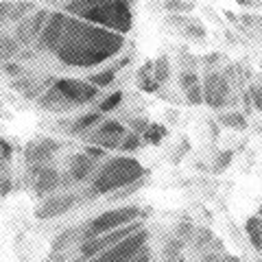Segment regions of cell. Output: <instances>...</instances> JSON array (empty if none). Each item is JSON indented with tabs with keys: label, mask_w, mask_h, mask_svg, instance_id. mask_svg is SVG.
Returning <instances> with one entry per match:
<instances>
[{
	"label": "cell",
	"mask_w": 262,
	"mask_h": 262,
	"mask_svg": "<svg viewBox=\"0 0 262 262\" xmlns=\"http://www.w3.org/2000/svg\"><path fill=\"white\" fill-rule=\"evenodd\" d=\"M85 153H88V155H90V158H92L94 162H98V160H103V158H105V153H107V151L101 149V146L88 144V146H85Z\"/></svg>",
	"instance_id": "cell-30"
},
{
	"label": "cell",
	"mask_w": 262,
	"mask_h": 262,
	"mask_svg": "<svg viewBox=\"0 0 262 262\" xmlns=\"http://www.w3.org/2000/svg\"><path fill=\"white\" fill-rule=\"evenodd\" d=\"M3 168H5V158L0 155V170H3Z\"/></svg>",
	"instance_id": "cell-36"
},
{
	"label": "cell",
	"mask_w": 262,
	"mask_h": 262,
	"mask_svg": "<svg viewBox=\"0 0 262 262\" xmlns=\"http://www.w3.org/2000/svg\"><path fill=\"white\" fill-rule=\"evenodd\" d=\"M53 88L59 92L66 101L70 105H88V103H94L98 96H101V90L96 85L88 83V81H77V79H68V77H61V79H55Z\"/></svg>",
	"instance_id": "cell-7"
},
{
	"label": "cell",
	"mask_w": 262,
	"mask_h": 262,
	"mask_svg": "<svg viewBox=\"0 0 262 262\" xmlns=\"http://www.w3.org/2000/svg\"><path fill=\"white\" fill-rule=\"evenodd\" d=\"M149 229L142 227L140 232H136V234H131L129 238L125 241H120L118 245H114L112 249L107 251H103L101 256H96L92 258L90 262H129L131 258H136L138 253H140L146 245H149Z\"/></svg>",
	"instance_id": "cell-6"
},
{
	"label": "cell",
	"mask_w": 262,
	"mask_h": 262,
	"mask_svg": "<svg viewBox=\"0 0 262 262\" xmlns=\"http://www.w3.org/2000/svg\"><path fill=\"white\" fill-rule=\"evenodd\" d=\"M63 11L120 35H127L134 27V9L129 0H68Z\"/></svg>",
	"instance_id": "cell-2"
},
{
	"label": "cell",
	"mask_w": 262,
	"mask_h": 262,
	"mask_svg": "<svg viewBox=\"0 0 262 262\" xmlns=\"http://www.w3.org/2000/svg\"><path fill=\"white\" fill-rule=\"evenodd\" d=\"M0 155H3L5 160H9L11 155H13V149H11V144L7 142V140H0Z\"/></svg>",
	"instance_id": "cell-33"
},
{
	"label": "cell",
	"mask_w": 262,
	"mask_h": 262,
	"mask_svg": "<svg viewBox=\"0 0 262 262\" xmlns=\"http://www.w3.org/2000/svg\"><path fill=\"white\" fill-rule=\"evenodd\" d=\"M203 103L212 110H223L229 103V79L223 72H208L203 79Z\"/></svg>",
	"instance_id": "cell-8"
},
{
	"label": "cell",
	"mask_w": 262,
	"mask_h": 262,
	"mask_svg": "<svg viewBox=\"0 0 262 262\" xmlns=\"http://www.w3.org/2000/svg\"><path fill=\"white\" fill-rule=\"evenodd\" d=\"M129 262H155V260H153V251H151V247L146 245V247H144L140 253H138L136 258H131Z\"/></svg>",
	"instance_id": "cell-31"
},
{
	"label": "cell",
	"mask_w": 262,
	"mask_h": 262,
	"mask_svg": "<svg viewBox=\"0 0 262 262\" xmlns=\"http://www.w3.org/2000/svg\"><path fill=\"white\" fill-rule=\"evenodd\" d=\"M184 94H186V101L190 105H201L203 103V88H201V83L190 88V90H186Z\"/></svg>",
	"instance_id": "cell-28"
},
{
	"label": "cell",
	"mask_w": 262,
	"mask_h": 262,
	"mask_svg": "<svg viewBox=\"0 0 262 262\" xmlns=\"http://www.w3.org/2000/svg\"><path fill=\"white\" fill-rule=\"evenodd\" d=\"M144 177H146V170L142 168L140 162L129 158V155H118V158L107 160L94 173L92 184H90V192L94 196L114 194V192L122 190V188L140 182Z\"/></svg>",
	"instance_id": "cell-3"
},
{
	"label": "cell",
	"mask_w": 262,
	"mask_h": 262,
	"mask_svg": "<svg viewBox=\"0 0 262 262\" xmlns=\"http://www.w3.org/2000/svg\"><path fill=\"white\" fill-rule=\"evenodd\" d=\"M129 125H131V131H134V134H140V136H144V131L149 129L151 122L146 120V118H134V120L129 122Z\"/></svg>",
	"instance_id": "cell-29"
},
{
	"label": "cell",
	"mask_w": 262,
	"mask_h": 262,
	"mask_svg": "<svg viewBox=\"0 0 262 262\" xmlns=\"http://www.w3.org/2000/svg\"><path fill=\"white\" fill-rule=\"evenodd\" d=\"M116 68H107V70H101V72H96V75H90L88 77V83H92L96 85L98 90L101 88H107L114 83V79H116Z\"/></svg>",
	"instance_id": "cell-21"
},
{
	"label": "cell",
	"mask_w": 262,
	"mask_h": 262,
	"mask_svg": "<svg viewBox=\"0 0 262 262\" xmlns=\"http://www.w3.org/2000/svg\"><path fill=\"white\" fill-rule=\"evenodd\" d=\"M219 122L225 125L229 129H245L247 127V118L245 114L241 112H225V114H219Z\"/></svg>",
	"instance_id": "cell-20"
},
{
	"label": "cell",
	"mask_w": 262,
	"mask_h": 262,
	"mask_svg": "<svg viewBox=\"0 0 262 262\" xmlns=\"http://www.w3.org/2000/svg\"><path fill=\"white\" fill-rule=\"evenodd\" d=\"M103 122V114L94 110V112H90V114H83V116H79L72 120V125H70V134L72 136H81V138H85L90 131L96 129V125H101Z\"/></svg>",
	"instance_id": "cell-16"
},
{
	"label": "cell",
	"mask_w": 262,
	"mask_h": 262,
	"mask_svg": "<svg viewBox=\"0 0 262 262\" xmlns=\"http://www.w3.org/2000/svg\"><path fill=\"white\" fill-rule=\"evenodd\" d=\"M245 232H247V238L251 243V247L256 251H262V219L258 214L247 219V223H245Z\"/></svg>",
	"instance_id": "cell-17"
},
{
	"label": "cell",
	"mask_w": 262,
	"mask_h": 262,
	"mask_svg": "<svg viewBox=\"0 0 262 262\" xmlns=\"http://www.w3.org/2000/svg\"><path fill=\"white\" fill-rule=\"evenodd\" d=\"M70 177L75 182H85V179L94 177L96 173V162L90 158L88 153H77L70 158Z\"/></svg>",
	"instance_id": "cell-15"
},
{
	"label": "cell",
	"mask_w": 262,
	"mask_h": 262,
	"mask_svg": "<svg viewBox=\"0 0 262 262\" xmlns=\"http://www.w3.org/2000/svg\"><path fill=\"white\" fill-rule=\"evenodd\" d=\"M66 3H68V0H66Z\"/></svg>",
	"instance_id": "cell-38"
},
{
	"label": "cell",
	"mask_w": 262,
	"mask_h": 262,
	"mask_svg": "<svg viewBox=\"0 0 262 262\" xmlns=\"http://www.w3.org/2000/svg\"><path fill=\"white\" fill-rule=\"evenodd\" d=\"M125 136H127V129L118 120H103L96 129H92L85 136V140L88 144H94V146H101V149L110 151V149H118Z\"/></svg>",
	"instance_id": "cell-9"
},
{
	"label": "cell",
	"mask_w": 262,
	"mask_h": 262,
	"mask_svg": "<svg viewBox=\"0 0 262 262\" xmlns=\"http://www.w3.org/2000/svg\"><path fill=\"white\" fill-rule=\"evenodd\" d=\"M221 262H241V260L234 258V256H223V258H221Z\"/></svg>",
	"instance_id": "cell-35"
},
{
	"label": "cell",
	"mask_w": 262,
	"mask_h": 262,
	"mask_svg": "<svg viewBox=\"0 0 262 262\" xmlns=\"http://www.w3.org/2000/svg\"><path fill=\"white\" fill-rule=\"evenodd\" d=\"M81 199L77 194H55V196H48L44 199L39 206L35 208V216L39 221H46V219H57L66 214L68 210H72L77 206Z\"/></svg>",
	"instance_id": "cell-11"
},
{
	"label": "cell",
	"mask_w": 262,
	"mask_h": 262,
	"mask_svg": "<svg viewBox=\"0 0 262 262\" xmlns=\"http://www.w3.org/2000/svg\"><path fill=\"white\" fill-rule=\"evenodd\" d=\"M122 46H125V35L66 13L59 42L53 55L70 68H94L116 57Z\"/></svg>",
	"instance_id": "cell-1"
},
{
	"label": "cell",
	"mask_w": 262,
	"mask_h": 262,
	"mask_svg": "<svg viewBox=\"0 0 262 262\" xmlns=\"http://www.w3.org/2000/svg\"><path fill=\"white\" fill-rule=\"evenodd\" d=\"M236 3H238L241 7H251L253 3H256V0H236Z\"/></svg>",
	"instance_id": "cell-34"
},
{
	"label": "cell",
	"mask_w": 262,
	"mask_h": 262,
	"mask_svg": "<svg viewBox=\"0 0 262 262\" xmlns=\"http://www.w3.org/2000/svg\"><path fill=\"white\" fill-rule=\"evenodd\" d=\"M140 219H142L140 206H125V208L107 210V212H103V214H98L96 219H92L88 225L81 227V243L96 238V236H103V234H110L114 229L125 227V225L134 223V221H140Z\"/></svg>",
	"instance_id": "cell-4"
},
{
	"label": "cell",
	"mask_w": 262,
	"mask_h": 262,
	"mask_svg": "<svg viewBox=\"0 0 262 262\" xmlns=\"http://www.w3.org/2000/svg\"><path fill=\"white\" fill-rule=\"evenodd\" d=\"M247 94H249V98H251V105H253V107L262 112V83H251Z\"/></svg>",
	"instance_id": "cell-27"
},
{
	"label": "cell",
	"mask_w": 262,
	"mask_h": 262,
	"mask_svg": "<svg viewBox=\"0 0 262 262\" xmlns=\"http://www.w3.org/2000/svg\"><path fill=\"white\" fill-rule=\"evenodd\" d=\"M48 15H51V13H48L46 9H37V11H33L31 15H27V18H22L13 27L15 42H18L20 46L35 44L37 37H39V33H42V29H44L46 20H48Z\"/></svg>",
	"instance_id": "cell-10"
},
{
	"label": "cell",
	"mask_w": 262,
	"mask_h": 262,
	"mask_svg": "<svg viewBox=\"0 0 262 262\" xmlns=\"http://www.w3.org/2000/svg\"><path fill=\"white\" fill-rule=\"evenodd\" d=\"M153 77H155V81H158L160 85L166 83V81L170 79V61H168L166 55H162V57H158V59L153 61Z\"/></svg>",
	"instance_id": "cell-19"
},
{
	"label": "cell",
	"mask_w": 262,
	"mask_h": 262,
	"mask_svg": "<svg viewBox=\"0 0 262 262\" xmlns=\"http://www.w3.org/2000/svg\"><path fill=\"white\" fill-rule=\"evenodd\" d=\"M120 103H122V92H120V90H116V92H112V94H107L105 98H101L98 105H96V110L101 112V114H107L112 110H116Z\"/></svg>",
	"instance_id": "cell-23"
},
{
	"label": "cell",
	"mask_w": 262,
	"mask_h": 262,
	"mask_svg": "<svg viewBox=\"0 0 262 262\" xmlns=\"http://www.w3.org/2000/svg\"><path fill=\"white\" fill-rule=\"evenodd\" d=\"M170 262H186V260H184V256H182V258H177V260H170Z\"/></svg>",
	"instance_id": "cell-37"
},
{
	"label": "cell",
	"mask_w": 262,
	"mask_h": 262,
	"mask_svg": "<svg viewBox=\"0 0 262 262\" xmlns=\"http://www.w3.org/2000/svg\"><path fill=\"white\" fill-rule=\"evenodd\" d=\"M232 158H234V151H221V153L216 155L212 170H214V173H223V170L229 166V164H232Z\"/></svg>",
	"instance_id": "cell-26"
},
{
	"label": "cell",
	"mask_w": 262,
	"mask_h": 262,
	"mask_svg": "<svg viewBox=\"0 0 262 262\" xmlns=\"http://www.w3.org/2000/svg\"><path fill=\"white\" fill-rule=\"evenodd\" d=\"M177 83H179V88L184 90H190V88H194V85H199L201 83V79H199V75H196L194 70H184L182 75H179V79H177Z\"/></svg>",
	"instance_id": "cell-25"
},
{
	"label": "cell",
	"mask_w": 262,
	"mask_h": 262,
	"mask_svg": "<svg viewBox=\"0 0 262 262\" xmlns=\"http://www.w3.org/2000/svg\"><path fill=\"white\" fill-rule=\"evenodd\" d=\"M142 146V136L140 134H134V131H127V136L122 138V142H120V146H118V151L120 153H134V151H138Z\"/></svg>",
	"instance_id": "cell-22"
},
{
	"label": "cell",
	"mask_w": 262,
	"mask_h": 262,
	"mask_svg": "<svg viewBox=\"0 0 262 262\" xmlns=\"http://www.w3.org/2000/svg\"><path fill=\"white\" fill-rule=\"evenodd\" d=\"M59 149V144L55 140H48V138H42V140L31 142L27 149H24V158H27L33 166H42L48 160L55 155V151Z\"/></svg>",
	"instance_id": "cell-13"
},
{
	"label": "cell",
	"mask_w": 262,
	"mask_h": 262,
	"mask_svg": "<svg viewBox=\"0 0 262 262\" xmlns=\"http://www.w3.org/2000/svg\"><path fill=\"white\" fill-rule=\"evenodd\" d=\"M142 227H144V221L140 219V221H134V223H129V225H125V227L114 229V232H110V234H103V236H96V238H90V241H85V243H81V245H79V251H77L79 256L72 260V262H90L92 258L101 256L103 251L112 249L114 245H118L120 241L129 238L131 234L140 232Z\"/></svg>",
	"instance_id": "cell-5"
},
{
	"label": "cell",
	"mask_w": 262,
	"mask_h": 262,
	"mask_svg": "<svg viewBox=\"0 0 262 262\" xmlns=\"http://www.w3.org/2000/svg\"><path fill=\"white\" fill-rule=\"evenodd\" d=\"M175 236L182 243H188V241H192V236H194V225L190 223V219H184V221H179L177 223V229H175Z\"/></svg>",
	"instance_id": "cell-24"
},
{
	"label": "cell",
	"mask_w": 262,
	"mask_h": 262,
	"mask_svg": "<svg viewBox=\"0 0 262 262\" xmlns=\"http://www.w3.org/2000/svg\"><path fill=\"white\" fill-rule=\"evenodd\" d=\"M11 192V179L9 177H0V196H7Z\"/></svg>",
	"instance_id": "cell-32"
},
{
	"label": "cell",
	"mask_w": 262,
	"mask_h": 262,
	"mask_svg": "<svg viewBox=\"0 0 262 262\" xmlns=\"http://www.w3.org/2000/svg\"><path fill=\"white\" fill-rule=\"evenodd\" d=\"M164 138H168V129L164 127V125H160V122H151L149 125V129L144 131V136H142V140L144 142H149V144H162V140Z\"/></svg>",
	"instance_id": "cell-18"
},
{
	"label": "cell",
	"mask_w": 262,
	"mask_h": 262,
	"mask_svg": "<svg viewBox=\"0 0 262 262\" xmlns=\"http://www.w3.org/2000/svg\"><path fill=\"white\" fill-rule=\"evenodd\" d=\"M33 173H35V194L37 196H48L53 194L57 188L61 186V175L59 170H55L51 166H35L33 168Z\"/></svg>",
	"instance_id": "cell-12"
},
{
	"label": "cell",
	"mask_w": 262,
	"mask_h": 262,
	"mask_svg": "<svg viewBox=\"0 0 262 262\" xmlns=\"http://www.w3.org/2000/svg\"><path fill=\"white\" fill-rule=\"evenodd\" d=\"M39 7L31 5V3H0V33L3 31V24L5 22H13L18 24L22 18H27L33 11H37Z\"/></svg>",
	"instance_id": "cell-14"
}]
</instances>
